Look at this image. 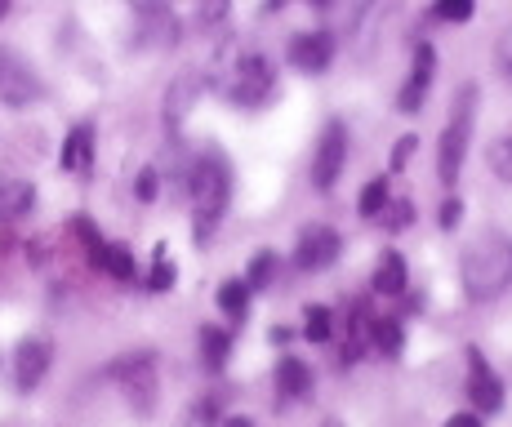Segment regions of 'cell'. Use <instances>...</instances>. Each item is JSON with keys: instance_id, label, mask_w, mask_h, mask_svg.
Wrapping results in <instances>:
<instances>
[{"instance_id": "cell-6", "label": "cell", "mask_w": 512, "mask_h": 427, "mask_svg": "<svg viewBox=\"0 0 512 427\" xmlns=\"http://www.w3.org/2000/svg\"><path fill=\"white\" fill-rule=\"evenodd\" d=\"M112 379L125 387V396H130L139 410H152V396H156V370H152V356L143 352H130L121 356V361L112 365Z\"/></svg>"}, {"instance_id": "cell-21", "label": "cell", "mask_w": 512, "mask_h": 427, "mask_svg": "<svg viewBox=\"0 0 512 427\" xmlns=\"http://www.w3.org/2000/svg\"><path fill=\"white\" fill-rule=\"evenodd\" d=\"M98 267L103 272H112L116 281H134V258L125 245H103V258H98Z\"/></svg>"}, {"instance_id": "cell-1", "label": "cell", "mask_w": 512, "mask_h": 427, "mask_svg": "<svg viewBox=\"0 0 512 427\" xmlns=\"http://www.w3.org/2000/svg\"><path fill=\"white\" fill-rule=\"evenodd\" d=\"M512 285V245L504 236L486 232L464 250V290L472 303L499 299Z\"/></svg>"}, {"instance_id": "cell-18", "label": "cell", "mask_w": 512, "mask_h": 427, "mask_svg": "<svg viewBox=\"0 0 512 427\" xmlns=\"http://www.w3.org/2000/svg\"><path fill=\"white\" fill-rule=\"evenodd\" d=\"M370 339H374V347H379L383 356H397V352H401V343H406V334H401L397 316H374Z\"/></svg>"}, {"instance_id": "cell-12", "label": "cell", "mask_w": 512, "mask_h": 427, "mask_svg": "<svg viewBox=\"0 0 512 427\" xmlns=\"http://www.w3.org/2000/svg\"><path fill=\"white\" fill-rule=\"evenodd\" d=\"M432 67H437V54H432V45H419L415 49V67H410V81L401 89L397 98V112H419V103L428 98V85H432Z\"/></svg>"}, {"instance_id": "cell-35", "label": "cell", "mask_w": 512, "mask_h": 427, "mask_svg": "<svg viewBox=\"0 0 512 427\" xmlns=\"http://www.w3.org/2000/svg\"><path fill=\"white\" fill-rule=\"evenodd\" d=\"M446 427H481L477 419H472V414H455V419H450Z\"/></svg>"}, {"instance_id": "cell-5", "label": "cell", "mask_w": 512, "mask_h": 427, "mask_svg": "<svg viewBox=\"0 0 512 427\" xmlns=\"http://www.w3.org/2000/svg\"><path fill=\"white\" fill-rule=\"evenodd\" d=\"M272 85H277V72L263 54H245L241 63L232 67V81H228V98L241 107H259L272 98Z\"/></svg>"}, {"instance_id": "cell-38", "label": "cell", "mask_w": 512, "mask_h": 427, "mask_svg": "<svg viewBox=\"0 0 512 427\" xmlns=\"http://www.w3.org/2000/svg\"><path fill=\"white\" fill-rule=\"evenodd\" d=\"M312 5H334V0H312Z\"/></svg>"}, {"instance_id": "cell-27", "label": "cell", "mask_w": 512, "mask_h": 427, "mask_svg": "<svg viewBox=\"0 0 512 427\" xmlns=\"http://www.w3.org/2000/svg\"><path fill=\"white\" fill-rule=\"evenodd\" d=\"M432 14H437L441 23H468V18H472V0H437V5H432Z\"/></svg>"}, {"instance_id": "cell-7", "label": "cell", "mask_w": 512, "mask_h": 427, "mask_svg": "<svg viewBox=\"0 0 512 427\" xmlns=\"http://www.w3.org/2000/svg\"><path fill=\"white\" fill-rule=\"evenodd\" d=\"M343 161H348V129H343V121H330L326 134H321V143H317V156H312V183H317L321 192L334 187Z\"/></svg>"}, {"instance_id": "cell-14", "label": "cell", "mask_w": 512, "mask_h": 427, "mask_svg": "<svg viewBox=\"0 0 512 427\" xmlns=\"http://www.w3.org/2000/svg\"><path fill=\"white\" fill-rule=\"evenodd\" d=\"M36 201L32 183H23V178H0V223H9V218L27 214Z\"/></svg>"}, {"instance_id": "cell-36", "label": "cell", "mask_w": 512, "mask_h": 427, "mask_svg": "<svg viewBox=\"0 0 512 427\" xmlns=\"http://www.w3.org/2000/svg\"><path fill=\"white\" fill-rule=\"evenodd\" d=\"M228 427H254L250 419H228Z\"/></svg>"}, {"instance_id": "cell-10", "label": "cell", "mask_w": 512, "mask_h": 427, "mask_svg": "<svg viewBox=\"0 0 512 427\" xmlns=\"http://www.w3.org/2000/svg\"><path fill=\"white\" fill-rule=\"evenodd\" d=\"M334 58V36L330 32H299L290 41V63L299 72H326Z\"/></svg>"}, {"instance_id": "cell-13", "label": "cell", "mask_w": 512, "mask_h": 427, "mask_svg": "<svg viewBox=\"0 0 512 427\" xmlns=\"http://www.w3.org/2000/svg\"><path fill=\"white\" fill-rule=\"evenodd\" d=\"M49 352H54V347H49L45 339H27L23 347H18V387H23V392H32V387L45 379Z\"/></svg>"}, {"instance_id": "cell-32", "label": "cell", "mask_w": 512, "mask_h": 427, "mask_svg": "<svg viewBox=\"0 0 512 427\" xmlns=\"http://www.w3.org/2000/svg\"><path fill=\"white\" fill-rule=\"evenodd\" d=\"M156 196V170H143L139 174V201H152Z\"/></svg>"}, {"instance_id": "cell-11", "label": "cell", "mask_w": 512, "mask_h": 427, "mask_svg": "<svg viewBox=\"0 0 512 427\" xmlns=\"http://www.w3.org/2000/svg\"><path fill=\"white\" fill-rule=\"evenodd\" d=\"M134 14H139V32L147 36V45L179 41V23H174L170 5H161V0H134Z\"/></svg>"}, {"instance_id": "cell-15", "label": "cell", "mask_w": 512, "mask_h": 427, "mask_svg": "<svg viewBox=\"0 0 512 427\" xmlns=\"http://www.w3.org/2000/svg\"><path fill=\"white\" fill-rule=\"evenodd\" d=\"M90 152H94V129L90 125H76L63 143V170L72 174H85L90 170Z\"/></svg>"}, {"instance_id": "cell-29", "label": "cell", "mask_w": 512, "mask_h": 427, "mask_svg": "<svg viewBox=\"0 0 512 427\" xmlns=\"http://www.w3.org/2000/svg\"><path fill=\"white\" fill-rule=\"evenodd\" d=\"M495 58H499V67H504V72H508V81H512V23L504 27V36H499Z\"/></svg>"}, {"instance_id": "cell-9", "label": "cell", "mask_w": 512, "mask_h": 427, "mask_svg": "<svg viewBox=\"0 0 512 427\" xmlns=\"http://www.w3.org/2000/svg\"><path fill=\"white\" fill-rule=\"evenodd\" d=\"M334 258H339V236H334L330 227L312 223L308 232L299 236V254H294V263H299L303 272H321V267H330Z\"/></svg>"}, {"instance_id": "cell-23", "label": "cell", "mask_w": 512, "mask_h": 427, "mask_svg": "<svg viewBox=\"0 0 512 427\" xmlns=\"http://www.w3.org/2000/svg\"><path fill=\"white\" fill-rule=\"evenodd\" d=\"M383 205H388V178H374V183H366V192H361V214L379 218Z\"/></svg>"}, {"instance_id": "cell-16", "label": "cell", "mask_w": 512, "mask_h": 427, "mask_svg": "<svg viewBox=\"0 0 512 427\" xmlns=\"http://www.w3.org/2000/svg\"><path fill=\"white\" fill-rule=\"evenodd\" d=\"M374 290L379 294H401L406 290V258L401 254H383L374 267Z\"/></svg>"}, {"instance_id": "cell-33", "label": "cell", "mask_w": 512, "mask_h": 427, "mask_svg": "<svg viewBox=\"0 0 512 427\" xmlns=\"http://www.w3.org/2000/svg\"><path fill=\"white\" fill-rule=\"evenodd\" d=\"M459 214H464V205H459V201H446V205H441V227H455Z\"/></svg>"}, {"instance_id": "cell-28", "label": "cell", "mask_w": 512, "mask_h": 427, "mask_svg": "<svg viewBox=\"0 0 512 427\" xmlns=\"http://www.w3.org/2000/svg\"><path fill=\"white\" fill-rule=\"evenodd\" d=\"M272 272H277V254H259L250 263V281H245V285H263Z\"/></svg>"}, {"instance_id": "cell-2", "label": "cell", "mask_w": 512, "mask_h": 427, "mask_svg": "<svg viewBox=\"0 0 512 427\" xmlns=\"http://www.w3.org/2000/svg\"><path fill=\"white\" fill-rule=\"evenodd\" d=\"M228 192H232V178L228 165H223L219 152H205L201 161L192 165V196H196V241L219 227L223 210H228Z\"/></svg>"}, {"instance_id": "cell-24", "label": "cell", "mask_w": 512, "mask_h": 427, "mask_svg": "<svg viewBox=\"0 0 512 427\" xmlns=\"http://www.w3.org/2000/svg\"><path fill=\"white\" fill-rule=\"evenodd\" d=\"M303 321H308V325H303V334H308L312 343H326V339H330L334 325H330V312H326V307H308V312H303Z\"/></svg>"}, {"instance_id": "cell-39", "label": "cell", "mask_w": 512, "mask_h": 427, "mask_svg": "<svg viewBox=\"0 0 512 427\" xmlns=\"http://www.w3.org/2000/svg\"><path fill=\"white\" fill-rule=\"evenodd\" d=\"M330 427H334V423H330Z\"/></svg>"}, {"instance_id": "cell-25", "label": "cell", "mask_w": 512, "mask_h": 427, "mask_svg": "<svg viewBox=\"0 0 512 427\" xmlns=\"http://www.w3.org/2000/svg\"><path fill=\"white\" fill-rule=\"evenodd\" d=\"M174 285V263L165 258V245H156V267H152V276H147V290H170Z\"/></svg>"}, {"instance_id": "cell-22", "label": "cell", "mask_w": 512, "mask_h": 427, "mask_svg": "<svg viewBox=\"0 0 512 427\" xmlns=\"http://www.w3.org/2000/svg\"><path fill=\"white\" fill-rule=\"evenodd\" d=\"M219 307H223L228 316H236V321H241L245 307H250V285H245V281H228V285L219 290Z\"/></svg>"}, {"instance_id": "cell-34", "label": "cell", "mask_w": 512, "mask_h": 427, "mask_svg": "<svg viewBox=\"0 0 512 427\" xmlns=\"http://www.w3.org/2000/svg\"><path fill=\"white\" fill-rule=\"evenodd\" d=\"M223 9H228V0H210V5H201V23H214Z\"/></svg>"}, {"instance_id": "cell-4", "label": "cell", "mask_w": 512, "mask_h": 427, "mask_svg": "<svg viewBox=\"0 0 512 427\" xmlns=\"http://www.w3.org/2000/svg\"><path fill=\"white\" fill-rule=\"evenodd\" d=\"M45 94L41 72L14 49H0V103L5 107H32Z\"/></svg>"}, {"instance_id": "cell-26", "label": "cell", "mask_w": 512, "mask_h": 427, "mask_svg": "<svg viewBox=\"0 0 512 427\" xmlns=\"http://www.w3.org/2000/svg\"><path fill=\"white\" fill-rule=\"evenodd\" d=\"M490 170L504 178V183H512V134L499 138V143L490 147Z\"/></svg>"}, {"instance_id": "cell-3", "label": "cell", "mask_w": 512, "mask_h": 427, "mask_svg": "<svg viewBox=\"0 0 512 427\" xmlns=\"http://www.w3.org/2000/svg\"><path fill=\"white\" fill-rule=\"evenodd\" d=\"M472 103H477V89L464 85V94H459L455 116H450L446 134H441V152H437V174H441V183H455L459 170H464L468 134H472Z\"/></svg>"}, {"instance_id": "cell-8", "label": "cell", "mask_w": 512, "mask_h": 427, "mask_svg": "<svg viewBox=\"0 0 512 427\" xmlns=\"http://www.w3.org/2000/svg\"><path fill=\"white\" fill-rule=\"evenodd\" d=\"M468 396H472V405L486 414H495L499 405H504V383H499V374L490 370L477 347L468 352Z\"/></svg>"}, {"instance_id": "cell-17", "label": "cell", "mask_w": 512, "mask_h": 427, "mask_svg": "<svg viewBox=\"0 0 512 427\" xmlns=\"http://www.w3.org/2000/svg\"><path fill=\"white\" fill-rule=\"evenodd\" d=\"M277 383H281L285 396H303L312 387V374H308V365H303L299 356H285V361L277 365Z\"/></svg>"}, {"instance_id": "cell-19", "label": "cell", "mask_w": 512, "mask_h": 427, "mask_svg": "<svg viewBox=\"0 0 512 427\" xmlns=\"http://www.w3.org/2000/svg\"><path fill=\"white\" fill-rule=\"evenodd\" d=\"M196 89H201V81H196V76H183V81L174 85L170 94H165V121H183V116H187V103L196 98Z\"/></svg>"}, {"instance_id": "cell-37", "label": "cell", "mask_w": 512, "mask_h": 427, "mask_svg": "<svg viewBox=\"0 0 512 427\" xmlns=\"http://www.w3.org/2000/svg\"><path fill=\"white\" fill-rule=\"evenodd\" d=\"M9 5H14V0H0V18H5V14H9Z\"/></svg>"}, {"instance_id": "cell-31", "label": "cell", "mask_w": 512, "mask_h": 427, "mask_svg": "<svg viewBox=\"0 0 512 427\" xmlns=\"http://www.w3.org/2000/svg\"><path fill=\"white\" fill-rule=\"evenodd\" d=\"M415 143H419L415 134H406V138H401V143H397V152H392V170H401V165L410 161V152H415Z\"/></svg>"}, {"instance_id": "cell-20", "label": "cell", "mask_w": 512, "mask_h": 427, "mask_svg": "<svg viewBox=\"0 0 512 427\" xmlns=\"http://www.w3.org/2000/svg\"><path fill=\"white\" fill-rule=\"evenodd\" d=\"M228 347H232V339L223 330H201V361L210 365V370H223V361H228Z\"/></svg>"}, {"instance_id": "cell-30", "label": "cell", "mask_w": 512, "mask_h": 427, "mask_svg": "<svg viewBox=\"0 0 512 427\" xmlns=\"http://www.w3.org/2000/svg\"><path fill=\"white\" fill-rule=\"evenodd\" d=\"M383 210H388L392 218H388V227H410V201H392V205H383Z\"/></svg>"}]
</instances>
